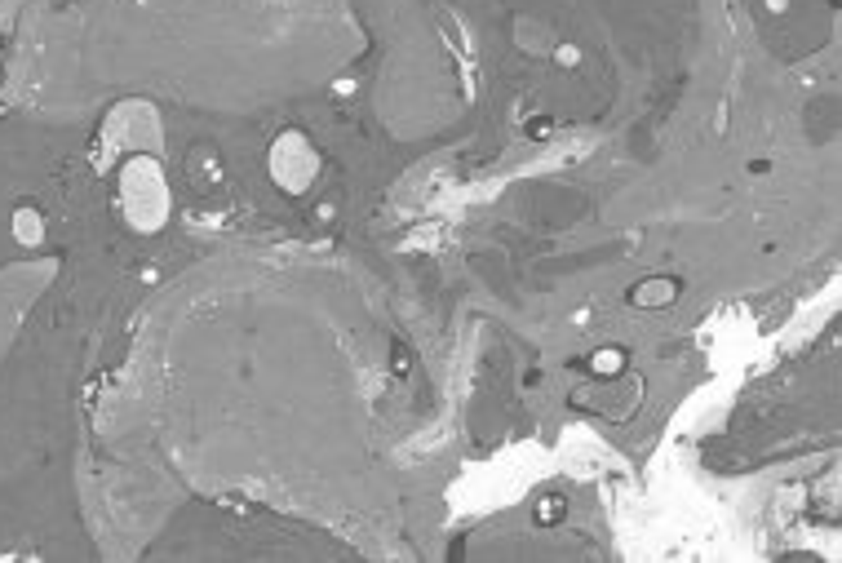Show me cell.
Here are the masks:
<instances>
[{"mask_svg": "<svg viewBox=\"0 0 842 563\" xmlns=\"http://www.w3.org/2000/svg\"><path fill=\"white\" fill-rule=\"evenodd\" d=\"M679 298V280H670V275H652V280H643L639 289L630 293L634 306H643V311H656V306H674Z\"/></svg>", "mask_w": 842, "mask_h": 563, "instance_id": "3", "label": "cell"}, {"mask_svg": "<svg viewBox=\"0 0 842 563\" xmlns=\"http://www.w3.org/2000/svg\"><path fill=\"white\" fill-rule=\"evenodd\" d=\"M590 373L603 377V382H616V377L625 373V351L621 346H603V351L590 355Z\"/></svg>", "mask_w": 842, "mask_h": 563, "instance_id": "5", "label": "cell"}, {"mask_svg": "<svg viewBox=\"0 0 842 563\" xmlns=\"http://www.w3.org/2000/svg\"><path fill=\"white\" fill-rule=\"evenodd\" d=\"M116 200H120V213H125V222L133 231L156 235L173 213V191H169V178H164L160 160L129 156L125 169H120V182H116Z\"/></svg>", "mask_w": 842, "mask_h": 563, "instance_id": "1", "label": "cell"}, {"mask_svg": "<svg viewBox=\"0 0 842 563\" xmlns=\"http://www.w3.org/2000/svg\"><path fill=\"white\" fill-rule=\"evenodd\" d=\"M9 231H14V240L23 244V249H36V244H45V213H40L36 204H23V209H14Z\"/></svg>", "mask_w": 842, "mask_h": 563, "instance_id": "4", "label": "cell"}, {"mask_svg": "<svg viewBox=\"0 0 842 563\" xmlns=\"http://www.w3.org/2000/svg\"><path fill=\"white\" fill-rule=\"evenodd\" d=\"M191 178L200 182V187H209V182H222V160H218V151L195 147V151H191Z\"/></svg>", "mask_w": 842, "mask_h": 563, "instance_id": "6", "label": "cell"}, {"mask_svg": "<svg viewBox=\"0 0 842 563\" xmlns=\"http://www.w3.org/2000/svg\"><path fill=\"white\" fill-rule=\"evenodd\" d=\"M320 169H324V156L311 142V133H302V129L275 133L271 151H266V173H271V182L284 196H306V191L320 182Z\"/></svg>", "mask_w": 842, "mask_h": 563, "instance_id": "2", "label": "cell"}]
</instances>
